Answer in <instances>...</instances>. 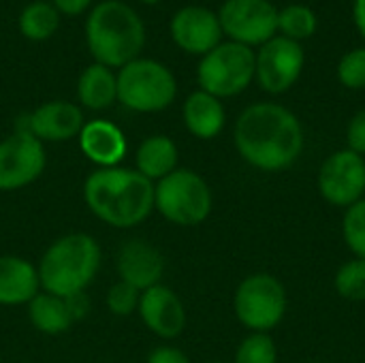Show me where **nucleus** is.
Returning <instances> with one entry per match:
<instances>
[{
	"instance_id": "f257e3e1",
	"label": "nucleus",
	"mask_w": 365,
	"mask_h": 363,
	"mask_svg": "<svg viewBox=\"0 0 365 363\" xmlns=\"http://www.w3.org/2000/svg\"><path fill=\"white\" fill-rule=\"evenodd\" d=\"M240 156L261 171H282L304 152V128L299 118L278 103H255L246 107L233 128Z\"/></svg>"
},
{
	"instance_id": "f03ea898",
	"label": "nucleus",
	"mask_w": 365,
	"mask_h": 363,
	"mask_svg": "<svg viewBox=\"0 0 365 363\" xmlns=\"http://www.w3.org/2000/svg\"><path fill=\"white\" fill-rule=\"evenodd\" d=\"M83 199L90 212L109 227L130 229L154 210V182L137 169L98 167L83 182Z\"/></svg>"
},
{
	"instance_id": "7ed1b4c3",
	"label": "nucleus",
	"mask_w": 365,
	"mask_h": 363,
	"mask_svg": "<svg viewBox=\"0 0 365 363\" xmlns=\"http://www.w3.org/2000/svg\"><path fill=\"white\" fill-rule=\"evenodd\" d=\"M101 267V246L88 233L58 237L38 261V280L45 293L71 300L81 295Z\"/></svg>"
},
{
	"instance_id": "20e7f679",
	"label": "nucleus",
	"mask_w": 365,
	"mask_h": 363,
	"mask_svg": "<svg viewBox=\"0 0 365 363\" xmlns=\"http://www.w3.org/2000/svg\"><path fill=\"white\" fill-rule=\"evenodd\" d=\"M88 47L103 66H126L137 60L143 47L145 30L139 15L120 0L101 2L86 24Z\"/></svg>"
},
{
	"instance_id": "39448f33",
	"label": "nucleus",
	"mask_w": 365,
	"mask_h": 363,
	"mask_svg": "<svg viewBox=\"0 0 365 363\" xmlns=\"http://www.w3.org/2000/svg\"><path fill=\"white\" fill-rule=\"evenodd\" d=\"M207 182L192 169H175L154 184V210L178 227H197L212 214Z\"/></svg>"
},
{
	"instance_id": "423d86ee",
	"label": "nucleus",
	"mask_w": 365,
	"mask_h": 363,
	"mask_svg": "<svg viewBox=\"0 0 365 363\" xmlns=\"http://www.w3.org/2000/svg\"><path fill=\"white\" fill-rule=\"evenodd\" d=\"M118 101L139 113H154L167 109L175 94L178 83L173 73L156 60H133L120 68Z\"/></svg>"
},
{
	"instance_id": "0eeeda50",
	"label": "nucleus",
	"mask_w": 365,
	"mask_h": 363,
	"mask_svg": "<svg viewBox=\"0 0 365 363\" xmlns=\"http://www.w3.org/2000/svg\"><path fill=\"white\" fill-rule=\"evenodd\" d=\"M197 79L201 90L216 98L242 94L255 81V49L233 41L216 45L201 58Z\"/></svg>"
},
{
	"instance_id": "6e6552de",
	"label": "nucleus",
	"mask_w": 365,
	"mask_h": 363,
	"mask_svg": "<svg viewBox=\"0 0 365 363\" xmlns=\"http://www.w3.org/2000/svg\"><path fill=\"white\" fill-rule=\"evenodd\" d=\"M233 310L250 334H269L287 315L284 285L272 274H252L235 289Z\"/></svg>"
},
{
	"instance_id": "1a4fd4ad",
	"label": "nucleus",
	"mask_w": 365,
	"mask_h": 363,
	"mask_svg": "<svg viewBox=\"0 0 365 363\" xmlns=\"http://www.w3.org/2000/svg\"><path fill=\"white\" fill-rule=\"evenodd\" d=\"M218 21L229 41L255 49L278 34V6L272 0H225Z\"/></svg>"
},
{
	"instance_id": "9d476101",
	"label": "nucleus",
	"mask_w": 365,
	"mask_h": 363,
	"mask_svg": "<svg viewBox=\"0 0 365 363\" xmlns=\"http://www.w3.org/2000/svg\"><path fill=\"white\" fill-rule=\"evenodd\" d=\"M306 51L302 43L276 34L255 51V79L267 94L289 92L302 77Z\"/></svg>"
},
{
	"instance_id": "9b49d317",
	"label": "nucleus",
	"mask_w": 365,
	"mask_h": 363,
	"mask_svg": "<svg viewBox=\"0 0 365 363\" xmlns=\"http://www.w3.org/2000/svg\"><path fill=\"white\" fill-rule=\"evenodd\" d=\"M47 165L43 141L19 128L0 141V190L11 193L36 182Z\"/></svg>"
},
{
	"instance_id": "f8f14e48",
	"label": "nucleus",
	"mask_w": 365,
	"mask_h": 363,
	"mask_svg": "<svg viewBox=\"0 0 365 363\" xmlns=\"http://www.w3.org/2000/svg\"><path fill=\"white\" fill-rule=\"evenodd\" d=\"M321 197L336 208H351L365 193V158L346 150H338L321 165L319 178Z\"/></svg>"
},
{
	"instance_id": "ddd939ff",
	"label": "nucleus",
	"mask_w": 365,
	"mask_h": 363,
	"mask_svg": "<svg viewBox=\"0 0 365 363\" xmlns=\"http://www.w3.org/2000/svg\"><path fill=\"white\" fill-rule=\"evenodd\" d=\"M171 36L175 45L188 53L205 56L222 43V28L218 13L207 6H184L171 19Z\"/></svg>"
},
{
	"instance_id": "4468645a",
	"label": "nucleus",
	"mask_w": 365,
	"mask_h": 363,
	"mask_svg": "<svg viewBox=\"0 0 365 363\" xmlns=\"http://www.w3.org/2000/svg\"><path fill=\"white\" fill-rule=\"evenodd\" d=\"M137 312L143 325L163 340L178 338L186 327V310L182 300L173 289L165 287L163 282L141 293Z\"/></svg>"
},
{
	"instance_id": "2eb2a0df",
	"label": "nucleus",
	"mask_w": 365,
	"mask_h": 363,
	"mask_svg": "<svg viewBox=\"0 0 365 363\" xmlns=\"http://www.w3.org/2000/svg\"><path fill=\"white\" fill-rule=\"evenodd\" d=\"M115 267L122 282L143 293L145 289L160 285L165 274V259L156 246L143 240H130L118 250Z\"/></svg>"
},
{
	"instance_id": "dca6fc26",
	"label": "nucleus",
	"mask_w": 365,
	"mask_h": 363,
	"mask_svg": "<svg viewBox=\"0 0 365 363\" xmlns=\"http://www.w3.org/2000/svg\"><path fill=\"white\" fill-rule=\"evenodd\" d=\"M83 113L77 105L68 101H51L34 109L26 118L24 131L34 135L38 141H66L73 137H79L83 128Z\"/></svg>"
},
{
	"instance_id": "f3484780",
	"label": "nucleus",
	"mask_w": 365,
	"mask_h": 363,
	"mask_svg": "<svg viewBox=\"0 0 365 363\" xmlns=\"http://www.w3.org/2000/svg\"><path fill=\"white\" fill-rule=\"evenodd\" d=\"M79 148L94 165L118 167L126 154V137L113 122L92 120L79 133Z\"/></svg>"
},
{
	"instance_id": "a211bd4d",
	"label": "nucleus",
	"mask_w": 365,
	"mask_h": 363,
	"mask_svg": "<svg viewBox=\"0 0 365 363\" xmlns=\"http://www.w3.org/2000/svg\"><path fill=\"white\" fill-rule=\"evenodd\" d=\"M38 289V272L28 259L0 255V306H28Z\"/></svg>"
},
{
	"instance_id": "6ab92c4d",
	"label": "nucleus",
	"mask_w": 365,
	"mask_h": 363,
	"mask_svg": "<svg viewBox=\"0 0 365 363\" xmlns=\"http://www.w3.org/2000/svg\"><path fill=\"white\" fill-rule=\"evenodd\" d=\"M182 116H184V124L188 133L195 135L197 139L218 137L227 122L222 101L203 90H197L186 98Z\"/></svg>"
},
{
	"instance_id": "aec40b11",
	"label": "nucleus",
	"mask_w": 365,
	"mask_h": 363,
	"mask_svg": "<svg viewBox=\"0 0 365 363\" xmlns=\"http://www.w3.org/2000/svg\"><path fill=\"white\" fill-rule=\"evenodd\" d=\"M28 319L32 327L47 336H60L68 332L75 321L71 302L51 293H36L28 304Z\"/></svg>"
},
{
	"instance_id": "412c9836",
	"label": "nucleus",
	"mask_w": 365,
	"mask_h": 363,
	"mask_svg": "<svg viewBox=\"0 0 365 363\" xmlns=\"http://www.w3.org/2000/svg\"><path fill=\"white\" fill-rule=\"evenodd\" d=\"M178 145L167 135H152L141 141L135 154L137 171L150 182H158L178 169Z\"/></svg>"
},
{
	"instance_id": "4be33fe9",
	"label": "nucleus",
	"mask_w": 365,
	"mask_h": 363,
	"mask_svg": "<svg viewBox=\"0 0 365 363\" xmlns=\"http://www.w3.org/2000/svg\"><path fill=\"white\" fill-rule=\"evenodd\" d=\"M77 96L88 109H107L113 101H118V79L107 66L96 62L81 73Z\"/></svg>"
},
{
	"instance_id": "5701e85b",
	"label": "nucleus",
	"mask_w": 365,
	"mask_h": 363,
	"mask_svg": "<svg viewBox=\"0 0 365 363\" xmlns=\"http://www.w3.org/2000/svg\"><path fill=\"white\" fill-rule=\"evenodd\" d=\"M317 28H319V17L308 4L293 2V4L278 9V34L280 36L302 43L314 36Z\"/></svg>"
},
{
	"instance_id": "b1692460",
	"label": "nucleus",
	"mask_w": 365,
	"mask_h": 363,
	"mask_svg": "<svg viewBox=\"0 0 365 363\" xmlns=\"http://www.w3.org/2000/svg\"><path fill=\"white\" fill-rule=\"evenodd\" d=\"M58 28V11L47 2H32L19 15V30L30 41H45Z\"/></svg>"
},
{
	"instance_id": "393cba45",
	"label": "nucleus",
	"mask_w": 365,
	"mask_h": 363,
	"mask_svg": "<svg viewBox=\"0 0 365 363\" xmlns=\"http://www.w3.org/2000/svg\"><path fill=\"white\" fill-rule=\"evenodd\" d=\"M334 287L349 302H365V259L346 261L334 276Z\"/></svg>"
},
{
	"instance_id": "a878e982",
	"label": "nucleus",
	"mask_w": 365,
	"mask_h": 363,
	"mask_svg": "<svg viewBox=\"0 0 365 363\" xmlns=\"http://www.w3.org/2000/svg\"><path fill=\"white\" fill-rule=\"evenodd\" d=\"M342 237L357 259H365V199L346 208L342 218Z\"/></svg>"
},
{
	"instance_id": "bb28decb",
	"label": "nucleus",
	"mask_w": 365,
	"mask_h": 363,
	"mask_svg": "<svg viewBox=\"0 0 365 363\" xmlns=\"http://www.w3.org/2000/svg\"><path fill=\"white\" fill-rule=\"evenodd\" d=\"M235 363H278L274 338L269 334L246 336L235 351Z\"/></svg>"
},
{
	"instance_id": "cd10ccee",
	"label": "nucleus",
	"mask_w": 365,
	"mask_h": 363,
	"mask_svg": "<svg viewBox=\"0 0 365 363\" xmlns=\"http://www.w3.org/2000/svg\"><path fill=\"white\" fill-rule=\"evenodd\" d=\"M338 81L349 90L365 88V47H355L346 51L338 62Z\"/></svg>"
},
{
	"instance_id": "c85d7f7f",
	"label": "nucleus",
	"mask_w": 365,
	"mask_h": 363,
	"mask_svg": "<svg viewBox=\"0 0 365 363\" xmlns=\"http://www.w3.org/2000/svg\"><path fill=\"white\" fill-rule=\"evenodd\" d=\"M139 297H141V291L118 280L107 291V308L115 317H130L139 308Z\"/></svg>"
},
{
	"instance_id": "c756f323",
	"label": "nucleus",
	"mask_w": 365,
	"mask_h": 363,
	"mask_svg": "<svg viewBox=\"0 0 365 363\" xmlns=\"http://www.w3.org/2000/svg\"><path fill=\"white\" fill-rule=\"evenodd\" d=\"M349 150L365 158V109H359L346 126Z\"/></svg>"
},
{
	"instance_id": "7c9ffc66",
	"label": "nucleus",
	"mask_w": 365,
	"mask_h": 363,
	"mask_svg": "<svg viewBox=\"0 0 365 363\" xmlns=\"http://www.w3.org/2000/svg\"><path fill=\"white\" fill-rule=\"evenodd\" d=\"M148 363H190L188 355L175 347H156L150 355H148Z\"/></svg>"
},
{
	"instance_id": "2f4dec72",
	"label": "nucleus",
	"mask_w": 365,
	"mask_h": 363,
	"mask_svg": "<svg viewBox=\"0 0 365 363\" xmlns=\"http://www.w3.org/2000/svg\"><path fill=\"white\" fill-rule=\"evenodd\" d=\"M92 0H53L56 4V11H62L66 15H79L81 11H86V6L90 4Z\"/></svg>"
},
{
	"instance_id": "473e14b6",
	"label": "nucleus",
	"mask_w": 365,
	"mask_h": 363,
	"mask_svg": "<svg viewBox=\"0 0 365 363\" xmlns=\"http://www.w3.org/2000/svg\"><path fill=\"white\" fill-rule=\"evenodd\" d=\"M353 21L365 43V0H353Z\"/></svg>"
},
{
	"instance_id": "72a5a7b5",
	"label": "nucleus",
	"mask_w": 365,
	"mask_h": 363,
	"mask_svg": "<svg viewBox=\"0 0 365 363\" xmlns=\"http://www.w3.org/2000/svg\"><path fill=\"white\" fill-rule=\"evenodd\" d=\"M143 2H148V4H156V2H160V0H143Z\"/></svg>"
},
{
	"instance_id": "f704fd0d",
	"label": "nucleus",
	"mask_w": 365,
	"mask_h": 363,
	"mask_svg": "<svg viewBox=\"0 0 365 363\" xmlns=\"http://www.w3.org/2000/svg\"><path fill=\"white\" fill-rule=\"evenodd\" d=\"M312 363H327V362H312Z\"/></svg>"
},
{
	"instance_id": "c9c22d12",
	"label": "nucleus",
	"mask_w": 365,
	"mask_h": 363,
	"mask_svg": "<svg viewBox=\"0 0 365 363\" xmlns=\"http://www.w3.org/2000/svg\"><path fill=\"white\" fill-rule=\"evenodd\" d=\"M214 363H222V362H214Z\"/></svg>"
}]
</instances>
